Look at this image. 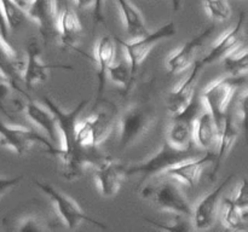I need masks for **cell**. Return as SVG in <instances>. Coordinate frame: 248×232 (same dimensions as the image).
Instances as JSON below:
<instances>
[{"mask_svg":"<svg viewBox=\"0 0 248 232\" xmlns=\"http://www.w3.org/2000/svg\"><path fill=\"white\" fill-rule=\"evenodd\" d=\"M22 179H23V175L15 176V178H2V176H0V197H2L5 193L9 192L14 188H16L21 183Z\"/></svg>","mask_w":248,"mask_h":232,"instance_id":"836d02e7","label":"cell"},{"mask_svg":"<svg viewBox=\"0 0 248 232\" xmlns=\"http://www.w3.org/2000/svg\"><path fill=\"white\" fill-rule=\"evenodd\" d=\"M218 135L219 130L210 111L207 110L201 114V116L199 115L193 132V138L195 139L198 146L205 150L211 149L217 144Z\"/></svg>","mask_w":248,"mask_h":232,"instance_id":"603a6c76","label":"cell"},{"mask_svg":"<svg viewBox=\"0 0 248 232\" xmlns=\"http://www.w3.org/2000/svg\"><path fill=\"white\" fill-rule=\"evenodd\" d=\"M224 209L222 213L223 225L232 231H246L248 229V209H241L232 202L230 198L223 201Z\"/></svg>","mask_w":248,"mask_h":232,"instance_id":"484cf974","label":"cell"},{"mask_svg":"<svg viewBox=\"0 0 248 232\" xmlns=\"http://www.w3.org/2000/svg\"><path fill=\"white\" fill-rule=\"evenodd\" d=\"M177 29L173 22L165 24L161 28L156 29L150 34L140 36V38L133 39L132 41H124L121 39L116 38V41L125 48L126 56H127V62L130 64L131 72L135 75L137 74L138 69L144 62L145 58L148 57L153 48L162 40L171 39L176 35Z\"/></svg>","mask_w":248,"mask_h":232,"instance_id":"8992f818","label":"cell"},{"mask_svg":"<svg viewBox=\"0 0 248 232\" xmlns=\"http://www.w3.org/2000/svg\"><path fill=\"white\" fill-rule=\"evenodd\" d=\"M150 197H153L157 207L162 210L181 217H191L193 208L181 188L174 183L166 181L157 188H153Z\"/></svg>","mask_w":248,"mask_h":232,"instance_id":"8fae6325","label":"cell"},{"mask_svg":"<svg viewBox=\"0 0 248 232\" xmlns=\"http://www.w3.org/2000/svg\"><path fill=\"white\" fill-rule=\"evenodd\" d=\"M46 227L44 226L43 222L38 219V218L29 217L26 218L19 222L18 226L16 227L17 231H44Z\"/></svg>","mask_w":248,"mask_h":232,"instance_id":"1f68e13d","label":"cell"},{"mask_svg":"<svg viewBox=\"0 0 248 232\" xmlns=\"http://www.w3.org/2000/svg\"><path fill=\"white\" fill-rule=\"evenodd\" d=\"M196 156H198V151L194 149L193 145L181 149V147H176L166 142L164 143L161 149L147 161L133 164V166L124 167V175L138 176L140 185H142L148 179L153 178L157 174L165 173L171 167Z\"/></svg>","mask_w":248,"mask_h":232,"instance_id":"7a4b0ae2","label":"cell"},{"mask_svg":"<svg viewBox=\"0 0 248 232\" xmlns=\"http://www.w3.org/2000/svg\"><path fill=\"white\" fill-rule=\"evenodd\" d=\"M31 0H28V2H31Z\"/></svg>","mask_w":248,"mask_h":232,"instance_id":"60d3db41","label":"cell"},{"mask_svg":"<svg viewBox=\"0 0 248 232\" xmlns=\"http://www.w3.org/2000/svg\"><path fill=\"white\" fill-rule=\"evenodd\" d=\"M237 135H239V130H237L236 123L234 121V114L228 108L224 120H223L222 127L219 130V135H218V150L215 154V157H213V169L210 175L211 180H216V178H217L222 162L224 161L225 157L228 156L229 151L232 150L234 143L236 142Z\"/></svg>","mask_w":248,"mask_h":232,"instance_id":"ac0fdd59","label":"cell"},{"mask_svg":"<svg viewBox=\"0 0 248 232\" xmlns=\"http://www.w3.org/2000/svg\"><path fill=\"white\" fill-rule=\"evenodd\" d=\"M109 76L111 77L115 84H118L119 86H121L124 88V91L127 92L130 91L131 87H132L133 81H135V75L131 72L130 64H128L127 59L126 60H120L116 64H111L108 68Z\"/></svg>","mask_w":248,"mask_h":232,"instance_id":"83f0119b","label":"cell"},{"mask_svg":"<svg viewBox=\"0 0 248 232\" xmlns=\"http://www.w3.org/2000/svg\"><path fill=\"white\" fill-rule=\"evenodd\" d=\"M0 7H1L9 30L17 29L26 19V12L21 7L17 6L12 0H0Z\"/></svg>","mask_w":248,"mask_h":232,"instance_id":"f1b7e54d","label":"cell"},{"mask_svg":"<svg viewBox=\"0 0 248 232\" xmlns=\"http://www.w3.org/2000/svg\"><path fill=\"white\" fill-rule=\"evenodd\" d=\"M213 31H215V26L208 27L205 30L201 31L200 34L194 36L191 40L186 41L181 48H178L172 55H170L166 62L169 74H177V72H184L190 65H193L194 62L196 60V53L202 47L206 40L212 35Z\"/></svg>","mask_w":248,"mask_h":232,"instance_id":"4fadbf2b","label":"cell"},{"mask_svg":"<svg viewBox=\"0 0 248 232\" xmlns=\"http://www.w3.org/2000/svg\"><path fill=\"white\" fill-rule=\"evenodd\" d=\"M41 51L36 40H29L27 45V63L24 65L23 76L24 81L28 88H31L34 85L41 84L47 80L48 70L53 68H62V69H73L70 65L64 64H48L41 59Z\"/></svg>","mask_w":248,"mask_h":232,"instance_id":"7c38bea8","label":"cell"},{"mask_svg":"<svg viewBox=\"0 0 248 232\" xmlns=\"http://www.w3.org/2000/svg\"><path fill=\"white\" fill-rule=\"evenodd\" d=\"M245 16H246L245 12H241L237 23L232 29L225 31L202 58L198 59L202 67L223 59V57H225L228 53L232 52V50H235L239 46H241L242 40H244Z\"/></svg>","mask_w":248,"mask_h":232,"instance_id":"9a60e30c","label":"cell"},{"mask_svg":"<svg viewBox=\"0 0 248 232\" xmlns=\"http://www.w3.org/2000/svg\"><path fill=\"white\" fill-rule=\"evenodd\" d=\"M0 34H1L2 38L7 39L9 36V28H7L6 21H5V17L2 14L1 7H0Z\"/></svg>","mask_w":248,"mask_h":232,"instance_id":"8d00e7d4","label":"cell"},{"mask_svg":"<svg viewBox=\"0 0 248 232\" xmlns=\"http://www.w3.org/2000/svg\"><path fill=\"white\" fill-rule=\"evenodd\" d=\"M223 68L232 76H240L248 72V52L244 46H239L223 57Z\"/></svg>","mask_w":248,"mask_h":232,"instance_id":"4316f807","label":"cell"},{"mask_svg":"<svg viewBox=\"0 0 248 232\" xmlns=\"http://www.w3.org/2000/svg\"><path fill=\"white\" fill-rule=\"evenodd\" d=\"M232 202L234 203L236 207L241 208V209H248V196H247V184L246 180H242L236 188V192L232 197H229Z\"/></svg>","mask_w":248,"mask_h":232,"instance_id":"4dcf8cb0","label":"cell"},{"mask_svg":"<svg viewBox=\"0 0 248 232\" xmlns=\"http://www.w3.org/2000/svg\"><path fill=\"white\" fill-rule=\"evenodd\" d=\"M202 65L196 59L193 64V70L189 74V76L184 80L182 84H179L167 98V110L173 115L183 110L186 105L191 102L194 96L196 94V82H198L200 72L202 70Z\"/></svg>","mask_w":248,"mask_h":232,"instance_id":"d6986e66","label":"cell"},{"mask_svg":"<svg viewBox=\"0 0 248 232\" xmlns=\"http://www.w3.org/2000/svg\"><path fill=\"white\" fill-rule=\"evenodd\" d=\"M232 179V175L227 176L217 188H213L202 200L199 201L195 208L191 210L193 224L196 230H208L215 225L218 217V210H219L220 197Z\"/></svg>","mask_w":248,"mask_h":232,"instance_id":"30bf717a","label":"cell"},{"mask_svg":"<svg viewBox=\"0 0 248 232\" xmlns=\"http://www.w3.org/2000/svg\"><path fill=\"white\" fill-rule=\"evenodd\" d=\"M34 184H35V185L38 186L48 198H50L51 202L55 204L58 214L62 218L64 224L67 225L68 229H78L79 225H81L82 222H90V224L96 225L99 229H107V226L103 222L87 217V215L82 212L81 208L78 205V203L75 202V201H73L72 198L65 196L64 193L56 190V188H53V186H51L50 184L43 183V181L39 180L34 181Z\"/></svg>","mask_w":248,"mask_h":232,"instance_id":"ba28073f","label":"cell"},{"mask_svg":"<svg viewBox=\"0 0 248 232\" xmlns=\"http://www.w3.org/2000/svg\"><path fill=\"white\" fill-rule=\"evenodd\" d=\"M208 16L215 21H227L232 16V7L228 0H202Z\"/></svg>","mask_w":248,"mask_h":232,"instance_id":"f546056e","label":"cell"},{"mask_svg":"<svg viewBox=\"0 0 248 232\" xmlns=\"http://www.w3.org/2000/svg\"><path fill=\"white\" fill-rule=\"evenodd\" d=\"M96 183L99 191L106 197L116 195L120 190L124 179V167L111 156H104L98 164H96Z\"/></svg>","mask_w":248,"mask_h":232,"instance_id":"2e32d148","label":"cell"},{"mask_svg":"<svg viewBox=\"0 0 248 232\" xmlns=\"http://www.w3.org/2000/svg\"><path fill=\"white\" fill-rule=\"evenodd\" d=\"M115 58V44L111 36H102L96 45L97 76H98V97L102 96L106 87L108 68L114 63Z\"/></svg>","mask_w":248,"mask_h":232,"instance_id":"7402d4cb","label":"cell"},{"mask_svg":"<svg viewBox=\"0 0 248 232\" xmlns=\"http://www.w3.org/2000/svg\"><path fill=\"white\" fill-rule=\"evenodd\" d=\"M57 34L64 47L75 48L81 39L82 26L74 10L65 6L61 12L57 21ZM77 50V48H75Z\"/></svg>","mask_w":248,"mask_h":232,"instance_id":"44dd1931","label":"cell"},{"mask_svg":"<svg viewBox=\"0 0 248 232\" xmlns=\"http://www.w3.org/2000/svg\"><path fill=\"white\" fill-rule=\"evenodd\" d=\"M172 2V6H173L174 11H178L181 9V5H182V0H171Z\"/></svg>","mask_w":248,"mask_h":232,"instance_id":"ab89813d","label":"cell"},{"mask_svg":"<svg viewBox=\"0 0 248 232\" xmlns=\"http://www.w3.org/2000/svg\"><path fill=\"white\" fill-rule=\"evenodd\" d=\"M213 157H215L213 152H206L203 156L193 157V159H189L171 167L164 174L177 179L178 181L190 186V188H194L200 179L202 169L211 162H213Z\"/></svg>","mask_w":248,"mask_h":232,"instance_id":"ffe728a7","label":"cell"},{"mask_svg":"<svg viewBox=\"0 0 248 232\" xmlns=\"http://www.w3.org/2000/svg\"><path fill=\"white\" fill-rule=\"evenodd\" d=\"M12 1H14L15 4L17 5V6H18V7H21V9L23 10L24 12H26L27 7H28V5H29L28 0H12Z\"/></svg>","mask_w":248,"mask_h":232,"instance_id":"f35d334b","label":"cell"},{"mask_svg":"<svg viewBox=\"0 0 248 232\" xmlns=\"http://www.w3.org/2000/svg\"><path fill=\"white\" fill-rule=\"evenodd\" d=\"M155 116L149 108L142 105H133L123 114L120 118V133L119 146L121 150L137 142L154 125Z\"/></svg>","mask_w":248,"mask_h":232,"instance_id":"52a82bcc","label":"cell"},{"mask_svg":"<svg viewBox=\"0 0 248 232\" xmlns=\"http://www.w3.org/2000/svg\"><path fill=\"white\" fill-rule=\"evenodd\" d=\"M94 0H74L75 5L78 6V9H84V7L90 6V5L93 4Z\"/></svg>","mask_w":248,"mask_h":232,"instance_id":"74e56055","label":"cell"},{"mask_svg":"<svg viewBox=\"0 0 248 232\" xmlns=\"http://www.w3.org/2000/svg\"><path fill=\"white\" fill-rule=\"evenodd\" d=\"M26 14L38 23L44 39H50L57 34L58 14L56 0H31Z\"/></svg>","mask_w":248,"mask_h":232,"instance_id":"5bb4252c","label":"cell"},{"mask_svg":"<svg viewBox=\"0 0 248 232\" xmlns=\"http://www.w3.org/2000/svg\"><path fill=\"white\" fill-rule=\"evenodd\" d=\"M11 85L10 82L5 79L2 75H0V110L4 114L7 115V110L4 108V104H2V101L7 97V94L10 93V89H11Z\"/></svg>","mask_w":248,"mask_h":232,"instance_id":"e575fe53","label":"cell"},{"mask_svg":"<svg viewBox=\"0 0 248 232\" xmlns=\"http://www.w3.org/2000/svg\"><path fill=\"white\" fill-rule=\"evenodd\" d=\"M104 5H106V0H94L93 1V17L97 23L104 21Z\"/></svg>","mask_w":248,"mask_h":232,"instance_id":"d590c367","label":"cell"},{"mask_svg":"<svg viewBox=\"0 0 248 232\" xmlns=\"http://www.w3.org/2000/svg\"><path fill=\"white\" fill-rule=\"evenodd\" d=\"M26 62L18 56L17 51L10 45L7 39L2 38L0 34V75L10 82L12 88L22 92L19 82L22 81Z\"/></svg>","mask_w":248,"mask_h":232,"instance_id":"e0dca14e","label":"cell"},{"mask_svg":"<svg viewBox=\"0 0 248 232\" xmlns=\"http://www.w3.org/2000/svg\"><path fill=\"white\" fill-rule=\"evenodd\" d=\"M245 82H246V79L244 75H240V76L230 75L228 77L216 80L202 91L201 98L205 105L207 106V110L215 118L218 130L222 127L223 120H224L232 97L235 96L239 87L244 86Z\"/></svg>","mask_w":248,"mask_h":232,"instance_id":"3957f363","label":"cell"},{"mask_svg":"<svg viewBox=\"0 0 248 232\" xmlns=\"http://www.w3.org/2000/svg\"><path fill=\"white\" fill-rule=\"evenodd\" d=\"M116 2H118L119 9H120L126 30L130 34L131 38L136 39L145 35L148 31L145 28L144 19H143L142 14L137 10V7L131 4L128 0H116Z\"/></svg>","mask_w":248,"mask_h":232,"instance_id":"d4e9b609","label":"cell"},{"mask_svg":"<svg viewBox=\"0 0 248 232\" xmlns=\"http://www.w3.org/2000/svg\"><path fill=\"white\" fill-rule=\"evenodd\" d=\"M199 115H200V103L195 94L190 103L183 110L173 114L167 142L181 149L190 146L191 140H193L194 126Z\"/></svg>","mask_w":248,"mask_h":232,"instance_id":"9c48e42d","label":"cell"},{"mask_svg":"<svg viewBox=\"0 0 248 232\" xmlns=\"http://www.w3.org/2000/svg\"><path fill=\"white\" fill-rule=\"evenodd\" d=\"M23 109L31 122L39 126L47 134L51 142H56L58 130L56 118L52 115V113L47 108H43L33 101H28L26 104H23Z\"/></svg>","mask_w":248,"mask_h":232,"instance_id":"cb8c5ba5","label":"cell"},{"mask_svg":"<svg viewBox=\"0 0 248 232\" xmlns=\"http://www.w3.org/2000/svg\"><path fill=\"white\" fill-rule=\"evenodd\" d=\"M247 98H248V91L246 87L242 88V91L239 93L237 97V115L242 118L244 126H246V111H247Z\"/></svg>","mask_w":248,"mask_h":232,"instance_id":"d6a6232c","label":"cell"},{"mask_svg":"<svg viewBox=\"0 0 248 232\" xmlns=\"http://www.w3.org/2000/svg\"><path fill=\"white\" fill-rule=\"evenodd\" d=\"M116 109L110 103H106L97 113L77 125V140L84 147L98 146L113 130Z\"/></svg>","mask_w":248,"mask_h":232,"instance_id":"5b68a950","label":"cell"},{"mask_svg":"<svg viewBox=\"0 0 248 232\" xmlns=\"http://www.w3.org/2000/svg\"><path fill=\"white\" fill-rule=\"evenodd\" d=\"M33 144H41L46 149V152L53 156H60V147L56 146L45 135L31 128L21 126L12 127L0 121V145L14 150L17 155L22 156L31 150Z\"/></svg>","mask_w":248,"mask_h":232,"instance_id":"277c9868","label":"cell"},{"mask_svg":"<svg viewBox=\"0 0 248 232\" xmlns=\"http://www.w3.org/2000/svg\"><path fill=\"white\" fill-rule=\"evenodd\" d=\"M41 102L55 116L57 130L62 135L63 146L60 149V157L63 163V176L67 180H75L82 175L87 164H98L104 157L97 146L84 147L77 140V121L87 101H81L70 111H63L48 97L44 96Z\"/></svg>","mask_w":248,"mask_h":232,"instance_id":"6da1fadb","label":"cell"}]
</instances>
